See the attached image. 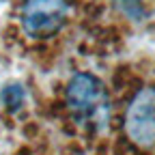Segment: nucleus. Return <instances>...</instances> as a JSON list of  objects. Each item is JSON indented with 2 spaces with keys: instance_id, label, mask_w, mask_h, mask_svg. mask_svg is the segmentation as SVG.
<instances>
[{
  "instance_id": "obj_1",
  "label": "nucleus",
  "mask_w": 155,
  "mask_h": 155,
  "mask_svg": "<svg viewBox=\"0 0 155 155\" xmlns=\"http://www.w3.org/2000/svg\"><path fill=\"white\" fill-rule=\"evenodd\" d=\"M67 104L80 121L106 123L110 112V97L106 84L93 73H75L67 86Z\"/></svg>"
},
{
  "instance_id": "obj_2",
  "label": "nucleus",
  "mask_w": 155,
  "mask_h": 155,
  "mask_svg": "<svg viewBox=\"0 0 155 155\" xmlns=\"http://www.w3.org/2000/svg\"><path fill=\"white\" fill-rule=\"evenodd\" d=\"M67 15V0H26L22 9V26L28 37L45 39L63 28Z\"/></svg>"
},
{
  "instance_id": "obj_3",
  "label": "nucleus",
  "mask_w": 155,
  "mask_h": 155,
  "mask_svg": "<svg viewBox=\"0 0 155 155\" xmlns=\"http://www.w3.org/2000/svg\"><path fill=\"white\" fill-rule=\"evenodd\" d=\"M127 134L134 142L149 147L155 142V93L140 91L127 110Z\"/></svg>"
},
{
  "instance_id": "obj_4",
  "label": "nucleus",
  "mask_w": 155,
  "mask_h": 155,
  "mask_svg": "<svg viewBox=\"0 0 155 155\" xmlns=\"http://www.w3.org/2000/svg\"><path fill=\"white\" fill-rule=\"evenodd\" d=\"M2 101H5V106H7L11 112L19 110V108H22V104H24V86L17 84V82L5 86V88H2Z\"/></svg>"
},
{
  "instance_id": "obj_5",
  "label": "nucleus",
  "mask_w": 155,
  "mask_h": 155,
  "mask_svg": "<svg viewBox=\"0 0 155 155\" xmlns=\"http://www.w3.org/2000/svg\"><path fill=\"white\" fill-rule=\"evenodd\" d=\"M116 7H119L127 17H131L134 22H140L144 17V11H142V2L140 0H114Z\"/></svg>"
}]
</instances>
